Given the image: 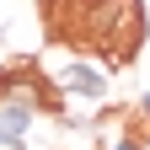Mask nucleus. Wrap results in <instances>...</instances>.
<instances>
[{"instance_id": "f257e3e1", "label": "nucleus", "mask_w": 150, "mask_h": 150, "mask_svg": "<svg viewBox=\"0 0 150 150\" xmlns=\"http://www.w3.org/2000/svg\"><path fill=\"white\" fill-rule=\"evenodd\" d=\"M145 38V11L139 0H81L75 11V43L97 48L107 64H129Z\"/></svg>"}, {"instance_id": "f03ea898", "label": "nucleus", "mask_w": 150, "mask_h": 150, "mask_svg": "<svg viewBox=\"0 0 150 150\" xmlns=\"http://www.w3.org/2000/svg\"><path fill=\"white\" fill-rule=\"evenodd\" d=\"M0 102H22V107H32V112L64 118V91L43 75L38 59H11V64H0Z\"/></svg>"}, {"instance_id": "7ed1b4c3", "label": "nucleus", "mask_w": 150, "mask_h": 150, "mask_svg": "<svg viewBox=\"0 0 150 150\" xmlns=\"http://www.w3.org/2000/svg\"><path fill=\"white\" fill-rule=\"evenodd\" d=\"M48 64H59V70H43L59 91H70V97H91V102H102L107 91H112V75L102 64H91V59H75V54H64V43H54L48 54Z\"/></svg>"}, {"instance_id": "20e7f679", "label": "nucleus", "mask_w": 150, "mask_h": 150, "mask_svg": "<svg viewBox=\"0 0 150 150\" xmlns=\"http://www.w3.org/2000/svg\"><path fill=\"white\" fill-rule=\"evenodd\" d=\"M32 123H38V112H32V107H22V102H0V134H6L11 145H27Z\"/></svg>"}, {"instance_id": "39448f33", "label": "nucleus", "mask_w": 150, "mask_h": 150, "mask_svg": "<svg viewBox=\"0 0 150 150\" xmlns=\"http://www.w3.org/2000/svg\"><path fill=\"white\" fill-rule=\"evenodd\" d=\"M107 150H145V129L134 123V129H123L118 139H107Z\"/></svg>"}, {"instance_id": "423d86ee", "label": "nucleus", "mask_w": 150, "mask_h": 150, "mask_svg": "<svg viewBox=\"0 0 150 150\" xmlns=\"http://www.w3.org/2000/svg\"><path fill=\"white\" fill-rule=\"evenodd\" d=\"M134 118H139V129H145V134H150V91H145V97L134 102Z\"/></svg>"}]
</instances>
